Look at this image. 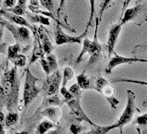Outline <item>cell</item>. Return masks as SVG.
Returning <instances> with one entry per match:
<instances>
[{
	"mask_svg": "<svg viewBox=\"0 0 147 134\" xmlns=\"http://www.w3.org/2000/svg\"><path fill=\"white\" fill-rule=\"evenodd\" d=\"M2 81L1 86L3 88V92L1 95L5 97L7 109L11 111L17 106L19 100L20 81L17 66L14 65V67L4 73Z\"/></svg>",
	"mask_w": 147,
	"mask_h": 134,
	"instance_id": "6da1fadb",
	"label": "cell"
},
{
	"mask_svg": "<svg viewBox=\"0 0 147 134\" xmlns=\"http://www.w3.org/2000/svg\"><path fill=\"white\" fill-rule=\"evenodd\" d=\"M127 104H126V108L123 111L122 115L120 116L119 120L117 121L115 124H113L111 126H108V127H101V126H97V127H94V129L91 131L90 132L92 133H98V134H105L108 131H112L116 128L119 129L120 133H122L123 131V127L125 125H127L129 123L133 118V116L135 114V112L138 110L136 107V103H135V94L134 92L131 90H127Z\"/></svg>",
	"mask_w": 147,
	"mask_h": 134,
	"instance_id": "7a4b0ae2",
	"label": "cell"
},
{
	"mask_svg": "<svg viewBox=\"0 0 147 134\" xmlns=\"http://www.w3.org/2000/svg\"><path fill=\"white\" fill-rule=\"evenodd\" d=\"M100 21L98 19V17L96 16L95 18V30H94V40L91 41L89 38L87 37V36L83 38L82 41V49L81 53L79 54V56L76 59V64H80L82 61L83 57L86 53H88L90 55V59L88 61L87 64V67H89L91 65L95 64L96 62H98V60L102 56V45L99 43L98 38H97V32H98V26H99Z\"/></svg>",
	"mask_w": 147,
	"mask_h": 134,
	"instance_id": "3957f363",
	"label": "cell"
},
{
	"mask_svg": "<svg viewBox=\"0 0 147 134\" xmlns=\"http://www.w3.org/2000/svg\"><path fill=\"white\" fill-rule=\"evenodd\" d=\"M40 80L41 79L35 77L32 74L29 67H27L26 71H25V82L23 88V103L25 108L30 105V103L33 102V100L41 92L42 89L37 87V82Z\"/></svg>",
	"mask_w": 147,
	"mask_h": 134,
	"instance_id": "277c9868",
	"label": "cell"
},
{
	"mask_svg": "<svg viewBox=\"0 0 147 134\" xmlns=\"http://www.w3.org/2000/svg\"><path fill=\"white\" fill-rule=\"evenodd\" d=\"M145 21H147V1L138 4L133 8H126L124 13L121 15L120 23L122 25L129 22L142 23Z\"/></svg>",
	"mask_w": 147,
	"mask_h": 134,
	"instance_id": "5b68a950",
	"label": "cell"
},
{
	"mask_svg": "<svg viewBox=\"0 0 147 134\" xmlns=\"http://www.w3.org/2000/svg\"><path fill=\"white\" fill-rule=\"evenodd\" d=\"M95 90L104 96L113 109L117 108L119 100L115 97L114 88L104 77H97L95 79Z\"/></svg>",
	"mask_w": 147,
	"mask_h": 134,
	"instance_id": "8992f818",
	"label": "cell"
},
{
	"mask_svg": "<svg viewBox=\"0 0 147 134\" xmlns=\"http://www.w3.org/2000/svg\"><path fill=\"white\" fill-rule=\"evenodd\" d=\"M1 23H3L4 27H6L7 30L12 34V36H13L14 39L16 40L17 43L28 44L31 42L32 38H31L30 28L12 23H9V22H7V21H4V20L1 21Z\"/></svg>",
	"mask_w": 147,
	"mask_h": 134,
	"instance_id": "52a82bcc",
	"label": "cell"
},
{
	"mask_svg": "<svg viewBox=\"0 0 147 134\" xmlns=\"http://www.w3.org/2000/svg\"><path fill=\"white\" fill-rule=\"evenodd\" d=\"M87 33H88V29H85L84 33H82V35L79 36H69L62 30L59 23H57V26H56V30H55V42H56V45H57V46H61V45H65V44L82 45L83 38L87 36Z\"/></svg>",
	"mask_w": 147,
	"mask_h": 134,
	"instance_id": "ba28073f",
	"label": "cell"
},
{
	"mask_svg": "<svg viewBox=\"0 0 147 134\" xmlns=\"http://www.w3.org/2000/svg\"><path fill=\"white\" fill-rule=\"evenodd\" d=\"M68 106L70 109V115L74 117L75 120H77L78 122H82V121H86L87 123H89L93 127H97L98 125L94 123L87 115L83 111V109L81 106V103H80V96H75L73 99H71L69 102H67Z\"/></svg>",
	"mask_w": 147,
	"mask_h": 134,
	"instance_id": "9c48e42d",
	"label": "cell"
},
{
	"mask_svg": "<svg viewBox=\"0 0 147 134\" xmlns=\"http://www.w3.org/2000/svg\"><path fill=\"white\" fill-rule=\"evenodd\" d=\"M62 82V75L58 70L52 72L50 75H47V79L44 83L43 89L45 91V95L51 96L57 93Z\"/></svg>",
	"mask_w": 147,
	"mask_h": 134,
	"instance_id": "30bf717a",
	"label": "cell"
},
{
	"mask_svg": "<svg viewBox=\"0 0 147 134\" xmlns=\"http://www.w3.org/2000/svg\"><path fill=\"white\" fill-rule=\"evenodd\" d=\"M121 27H122V24L117 23V24H113L110 27V29H109L108 38L107 42V49L108 52V57H110L111 54L114 52V49L117 41V37H119L121 31Z\"/></svg>",
	"mask_w": 147,
	"mask_h": 134,
	"instance_id": "8fae6325",
	"label": "cell"
},
{
	"mask_svg": "<svg viewBox=\"0 0 147 134\" xmlns=\"http://www.w3.org/2000/svg\"><path fill=\"white\" fill-rule=\"evenodd\" d=\"M32 31L33 33V36H34V42H33V49H32V53L31 56V60L29 62V65H31L32 64H34L36 61H39L41 58L45 57V51L43 49V46L40 41L39 36L36 32V26L33 25V28L32 29Z\"/></svg>",
	"mask_w": 147,
	"mask_h": 134,
	"instance_id": "7c38bea8",
	"label": "cell"
},
{
	"mask_svg": "<svg viewBox=\"0 0 147 134\" xmlns=\"http://www.w3.org/2000/svg\"><path fill=\"white\" fill-rule=\"evenodd\" d=\"M0 15L5 17L7 21H9V22L12 23L22 25V26H26L28 28H30V30H32V29L33 28V25L29 22L27 19H25L24 17H22V15L12 13V12L8 11L7 8H3V10H0Z\"/></svg>",
	"mask_w": 147,
	"mask_h": 134,
	"instance_id": "4fadbf2b",
	"label": "cell"
},
{
	"mask_svg": "<svg viewBox=\"0 0 147 134\" xmlns=\"http://www.w3.org/2000/svg\"><path fill=\"white\" fill-rule=\"evenodd\" d=\"M138 61L137 58H127V57H122L119 55L115 54V56L110 59V61L107 64V66L106 67V73L107 74H111L113 69L116 68L117 66L121 65V64H132Z\"/></svg>",
	"mask_w": 147,
	"mask_h": 134,
	"instance_id": "5bb4252c",
	"label": "cell"
},
{
	"mask_svg": "<svg viewBox=\"0 0 147 134\" xmlns=\"http://www.w3.org/2000/svg\"><path fill=\"white\" fill-rule=\"evenodd\" d=\"M36 32L39 36V38L42 43V46H43V49L45 53L47 54V55L52 53L54 49V46L52 44L51 40L49 39L47 31L45 30L44 25H39V27H36Z\"/></svg>",
	"mask_w": 147,
	"mask_h": 134,
	"instance_id": "9a60e30c",
	"label": "cell"
},
{
	"mask_svg": "<svg viewBox=\"0 0 147 134\" xmlns=\"http://www.w3.org/2000/svg\"><path fill=\"white\" fill-rule=\"evenodd\" d=\"M77 83L82 90H95V79L90 78L85 75V73H82L77 75Z\"/></svg>",
	"mask_w": 147,
	"mask_h": 134,
	"instance_id": "2e32d148",
	"label": "cell"
},
{
	"mask_svg": "<svg viewBox=\"0 0 147 134\" xmlns=\"http://www.w3.org/2000/svg\"><path fill=\"white\" fill-rule=\"evenodd\" d=\"M41 115L43 116L47 117L49 120L53 121V122L57 123L61 116V111L57 106H50L44 109L43 112H41Z\"/></svg>",
	"mask_w": 147,
	"mask_h": 134,
	"instance_id": "e0dca14e",
	"label": "cell"
},
{
	"mask_svg": "<svg viewBox=\"0 0 147 134\" xmlns=\"http://www.w3.org/2000/svg\"><path fill=\"white\" fill-rule=\"evenodd\" d=\"M25 15L27 16L28 21L31 23H39L40 25H45V26H49L50 25V20L49 17L41 15V14H37V13H30V12H27L25 13Z\"/></svg>",
	"mask_w": 147,
	"mask_h": 134,
	"instance_id": "ac0fdd59",
	"label": "cell"
},
{
	"mask_svg": "<svg viewBox=\"0 0 147 134\" xmlns=\"http://www.w3.org/2000/svg\"><path fill=\"white\" fill-rule=\"evenodd\" d=\"M134 124L137 126V131L140 134H147V113L142 116H137Z\"/></svg>",
	"mask_w": 147,
	"mask_h": 134,
	"instance_id": "d6986e66",
	"label": "cell"
},
{
	"mask_svg": "<svg viewBox=\"0 0 147 134\" xmlns=\"http://www.w3.org/2000/svg\"><path fill=\"white\" fill-rule=\"evenodd\" d=\"M27 1L28 0H18V2L16 3V5L13 8H7L8 11L12 12V13L18 14V15H24L26 13V8H27Z\"/></svg>",
	"mask_w": 147,
	"mask_h": 134,
	"instance_id": "ffe728a7",
	"label": "cell"
},
{
	"mask_svg": "<svg viewBox=\"0 0 147 134\" xmlns=\"http://www.w3.org/2000/svg\"><path fill=\"white\" fill-rule=\"evenodd\" d=\"M57 127V123L53 122L51 120H45L42 121V122L37 126L36 128V133L39 134H44L48 132L50 129H55Z\"/></svg>",
	"mask_w": 147,
	"mask_h": 134,
	"instance_id": "44dd1931",
	"label": "cell"
},
{
	"mask_svg": "<svg viewBox=\"0 0 147 134\" xmlns=\"http://www.w3.org/2000/svg\"><path fill=\"white\" fill-rule=\"evenodd\" d=\"M19 120V114L16 112L10 111L8 112V114L5 116V127L10 128L13 127L14 125L17 124Z\"/></svg>",
	"mask_w": 147,
	"mask_h": 134,
	"instance_id": "7402d4cb",
	"label": "cell"
},
{
	"mask_svg": "<svg viewBox=\"0 0 147 134\" xmlns=\"http://www.w3.org/2000/svg\"><path fill=\"white\" fill-rule=\"evenodd\" d=\"M28 10H30L31 12H32V13H37V14H41V15H44V16H47V17H49V18H52L53 20L56 21L57 23H58V21L55 18V16L52 14V12H50L48 10H41V8L39 7H36V6H32L31 5V4H29V5L27 6Z\"/></svg>",
	"mask_w": 147,
	"mask_h": 134,
	"instance_id": "603a6c76",
	"label": "cell"
},
{
	"mask_svg": "<svg viewBox=\"0 0 147 134\" xmlns=\"http://www.w3.org/2000/svg\"><path fill=\"white\" fill-rule=\"evenodd\" d=\"M73 77H74V71L72 70V68H71V67H66L64 71H63L61 86L66 87L68 82L71 80V79L73 78Z\"/></svg>",
	"mask_w": 147,
	"mask_h": 134,
	"instance_id": "cb8c5ba5",
	"label": "cell"
},
{
	"mask_svg": "<svg viewBox=\"0 0 147 134\" xmlns=\"http://www.w3.org/2000/svg\"><path fill=\"white\" fill-rule=\"evenodd\" d=\"M20 51V45L19 43H16L12 46H9L7 49V56L8 60H12L14 57H16Z\"/></svg>",
	"mask_w": 147,
	"mask_h": 134,
	"instance_id": "d4e9b609",
	"label": "cell"
},
{
	"mask_svg": "<svg viewBox=\"0 0 147 134\" xmlns=\"http://www.w3.org/2000/svg\"><path fill=\"white\" fill-rule=\"evenodd\" d=\"M10 62L17 67H24L26 65V62H27V58L26 56H24L23 54L19 53L16 57H14Z\"/></svg>",
	"mask_w": 147,
	"mask_h": 134,
	"instance_id": "484cf974",
	"label": "cell"
},
{
	"mask_svg": "<svg viewBox=\"0 0 147 134\" xmlns=\"http://www.w3.org/2000/svg\"><path fill=\"white\" fill-rule=\"evenodd\" d=\"M47 61L48 62L50 68H51V70H52V72H54V71H56V70L58 69L57 61V58H56V55H55V54H53V53L47 54Z\"/></svg>",
	"mask_w": 147,
	"mask_h": 134,
	"instance_id": "4316f807",
	"label": "cell"
},
{
	"mask_svg": "<svg viewBox=\"0 0 147 134\" xmlns=\"http://www.w3.org/2000/svg\"><path fill=\"white\" fill-rule=\"evenodd\" d=\"M90 1V7H91V12H90V18L88 21V24L86 26V29H88L91 26H94V12H95V0H89Z\"/></svg>",
	"mask_w": 147,
	"mask_h": 134,
	"instance_id": "83f0119b",
	"label": "cell"
},
{
	"mask_svg": "<svg viewBox=\"0 0 147 134\" xmlns=\"http://www.w3.org/2000/svg\"><path fill=\"white\" fill-rule=\"evenodd\" d=\"M111 2H112V0H103L102 5L100 6L99 13H98V15H97V17H98V19H99L100 22L102 21V17H103V14L105 13V11H106V10H107V8H108L109 7H110Z\"/></svg>",
	"mask_w": 147,
	"mask_h": 134,
	"instance_id": "f1b7e54d",
	"label": "cell"
},
{
	"mask_svg": "<svg viewBox=\"0 0 147 134\" xmlns=\"http://www.w3.org/2000/svg\"><path fill=\"white\" fill-rule=\"evenodd\" d=\"M39 64H41L42 68H43L44 72L45 73V75H50V74L52 73V70H51V68H50V66L48 64L47 59H45V57L40 59V60H39Z\"/></svg>",
	"mask_w": 147,
	"mask_h": 134,
	"instance_id": "f546056e",
	"label": "cell"
},
{
	"mask_svg": "<svg viewBox=\"0 0 147 134\" xmlns=\"http://www.w3.org/2000/svg\"><path fill=\"white\" fill-rule=\"evenodd\" d=\"M41 6L47 10L52 12L54 10V0H39Z\"/></svg>",
	"mask_w": 147,
	"mask_h": 134,
	"instance_id": "4dcf8cb0",
	"label": "cell"
},
{
	"mask_svg": "<svg viewBox=\"0 0 147 134\" xmlns=\"http://www.w3.org/2000/svg\"><path fill=\"white\" fill-rule=\"evenodd\" d=\"M60 93L61 95L64 97V100H65V102H69V100H70L71 99H73L74 98V96L72 95L69 92V90L67 89L66 87H62L61 86V89H60Z\"/></svg>",
	"mask_w": 147,
	"mask_h": 134,
	"instance_id": "1f68e13d",
	"label": "cell"
},
{
	"mask_svg": "<svg viewBox=\"0 0 147 134\" xmlns=\"http://www.w3.org/2000/svg\"><path fill=\"white\" fill-rule=\"evenodd\" d=\"M69 131H70V132H72L74 134H77V133H81L82 131H84V128L80 124V122L79 123H72L69 127Z\"/></svg>",
	"mask_w": 147,
	"mask_h": 134,
	"instance_id": "d6a6232c",
	"label": "cell"
},
{
	"mask_svg": "<svg viewBox=\"0 0 147 134\" xmlns=\"http://www.w3.org/2000/svg\"><path fill=\"white\" fill-rule=\"evenodd\" d=\"M113 82H129L133 84H139V85H144L147 86V81H141V80H133V79H123V78H117V79H113Z\"/></svg>",
	"mask_w": 147,
	"mask_h": 134,
	"instance_id": "836d02e7",
	"label": "cell"
},
{
	"mask_svg": "<svg viewBox=\"0 0 147 134\" xmlns=\"http://www.w3.org/2000/svg\"><path fill=\"white\" fill-rule=\"evenodd\" d=\"M81 90L82 89L78 85V83H75V84H73V85H71L69 87V92L74 96V97H75V96H80V92H81Z\"/></svg>",
	"mask_w": 147,
	"mask_h": 134,
	"instance_id": "e575fe53",
	"label": "cell"
},
{
	"mask_svg": "<svg viewBox=\"0 0 147 134\" xmlns=\"http://www.w3.org/2000/svg\"><path fill=\"white\" fill-rule=\"evenodd\" d=\"M5 115L0 112V134H5Z\"/></svg>",
	"mask_w": 147,
	"mask_h": 134,
	"instance_id": "d590c367",
	"label": "cell"
},
{
	"mask_svg": "<svg viewBox=\"0 0 147 134\" xmlns=\"http://www.w3.org/2000/svg\"><path fill=\"white\" fill-rule=\"evenodd\" d=\"M17 3V0H4L3 5L5 7V8H13Z\"/></svg>",
	"mask_w": 147,
	"mask_h": 134,
	"instance_id": "8d00e7d4",
	"label": "cell"
},
{
	"mask_svg": "<svg viewBox=\"0 0 147 134\" xmlns=\"http://www.w3.org/2000/svg\"><path fill=\"white\" fill-rule=\"evenodd\" d=\"M131 2V0H123V5H122V10H121V15L124 13V11L126 10V8H127L129 5V3Z\"/></svg>",
	"mask_w": 147,
	"mask_h": 134,
	"instance_id": "74e56055",
	"label": "cell"
},
{
	"mask_svg": "<svg viewBox=\"0 0 147 134\" xmlns=\"http://www.w3.org/2000/svg\"><path fill=\"white\" fill-rule=\"evenodd\" d=\"M65 2L66 0H59V7H58V10H57V16H59L61 10H63V7L65 5Z\"/></svg>",
	"mask_w": 147,
	"mask_h": 134,
	"instance_id": "f35d334b",
	"label": "cell"
},
{
	"mask_svg": "<svg viewBox=\"0 0 147 134\" xmlns=\"http://www.w3.org/2000/svg\"><path fill=\"white\" fill-rule=\"evenodd\" d=\"M30 4L32 6L39 7V0H30Z\"/></svg>",
	"mask_w": 147,
	"mask_h": 134,
	"instance_id": "ab89813d",
	"label": "cell"
},
{
	"mask_svg": "<svg viewBox=\"0 0 147 134\" xmlns=\"http://www.w3.org/2000/svg\"><path fill=\"white\" fill-rule=\"evenodd\" d=\"M3 29H4V25H3V23H0V41L2 40V38H3Z\"/></svg>",
	"mask_w": 147,
	"mask_h": 134,
	"instance_id": "60d3db41",
	"label": "cell"
},
{
	"mask_svg": "<svg viewBox=\"0 0 147 134\" xmlns=\"http://www.w3.org/2000/svg\"><path fill=\"white\" fill-rule=\"evenodd\" d=\"M137 62H147V59H138Z\"/></svg>",
	"mask_w": 147,
	"mask_h": 134,
	"instance_id": "b9f144b4",
	"label": "cell"
},
{
	"mask_svg": "<svg viewBox=\"0 0 147 134\" xmlns=\"http://www.w3.org/2000/svg\"><path fill=\"white\" fill-rule=\"evenodd\" d=\"M144 1H147V0H137V2H139V3H141V2H144Z\"/></svg>",
	"mask_w": 147,
	"mask_h": 134,
	"instance_id": "7bdbcfd3",
	"label": "cell"
},
{
	"mask_svg": "<svg viewBox=\"0 0 147 134\" xmlns=\"http://www.w3.org/2000/svg\"><path fill=\"white\" fill-rule=\"evenodd\" d=\"M144 104H147V100H144Z\"/></svg>",
	"mask_w": 147,
	"mask_h": 134,
	"instance_id": "ee69618b",
	"label": "cell"
},
{
	"mask_svg": "<svg viewBox=\"0 0 147 134\" xmlns=\"http://www.w3.org/2000/svg\"><path fill=\"white\" fill-rule=\"evenodd\" d=\"M2 1H4V0H0V3H1Z\"/></svg>",
	"mask_w": 147,
	"mask_h": 134,
	"instance_id": "f6af8a7d",
	"label": "cell"
},
{
	"mask_svg": "<svg viewBox=\"0 0 147 134\" xmlns=\"http://www.w3.org/2000/svg\"><path fill=\"white\" fill-rule=\"evenodd\" d=\"M145 58H146V59H147V55H146V56H145Z\"/></svg>",
	"mask_w": 147,
	"mask_h": 134,
	"instance_id": "bcb514c9",
	"label": "cell"
}]
</instances>
